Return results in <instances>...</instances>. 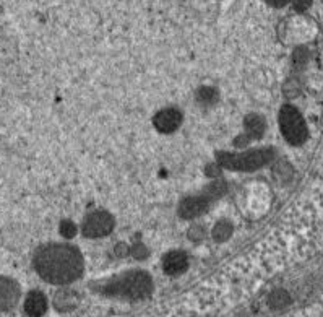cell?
<instances>
[{
	"instance_id": "cell-1",
	"label": "cell",
	"mask_w": 323,
	"mask_h": 317,
	"mask_svg": "<svg viewBox=\"0 0 323 317\" xmlns=\"http://www.w3.org/2000/svg\"><path fill=\"white\" fill-rule=\"evenodd\" d=\"M34 268L46 281L55 285L70 283L81 275L83 259L75 247L51 244L34 255Z\"/></svg>"
},
{
	"instance_id": "cell-2",
	"label": "cell",
	"mask_w": 323,
	"mask_h": 317,
	"mask_svg": "<svg viewBox=\"0 0 323 317\" xmlns=\"http://www.w3.org/2000/svg\"><path fill=\"white\" fill-rule=\"evenodd\" d=\"M151 278L145 272H128L116 280H112L106 291L112 296H120L127 299H141L151 293Z\"/></svg>"
},
{
	"instance_id": "cell-3",
	"label": "cell",
	"mask_w": 323,
	"mask_h": 317,
	"mask_svg": "<svg viewBox=\"0 0 323 317\" xmlns=\"http://www.w3.org/2000/svg\"><path fill=\"white\" fill-rule=\"evenodd\" d=\"M273 158V151L268 148L261 150H250L244 153H219L218 163L227 169L232 171H255Z\"/></svg>"
},
{
	"instance_id": "cell-4",
	"label": "cell",
	"mask_w": 323,
	"mask_h": 317,
	"mask_svg": "<svg viewBox=\"0 0 323 317\" xmlns=\"http://www.w3.org/2000/svg\"><path fill=\"white\" fill-rule=\"evenodd\" d=\"M279 129L291 145H302L307 140V125L294 106H283L279 111Z\"/></svg>"
},
{
	"instance_id": "cell-5",
	"label": "cell",
	"mask_w": 323,
	"mask_h": 317,
	"mask_svg": "<svg viewBox=\"0 0 323 317\" xmlns=\"http://www.w3.org/2000/svg\"><path fill=\"white\" fill-rule=\"evenodd\" d=\"M114 218L107 211H94L83 223V234L86 237H102L112 231Z\"/></svg>"
},
{
	"instance_id": "cell-6",
	"label": "cell",
	"mask_w": 323,
	"mask_h": 317,
	"mask_svg": "<svg viewBox=\"0 0 323 317\" xmlns=\"http://www.w3.org/2000/svg\"><path fill=\"white\" fill-rule=\"evenodd\" d=\"M210 195L203 194V195H192L187 197L180 202L179 205V215L185 218V220H192L200 216L203 211H206L208 205H210Z\"/></svg>"
},
{
	"instance_id": "cell-7",
	"label": "cell",
	"mask_w": 323,
	"mask_h": 317,
	"mask_svg": "<svg viewBox=\"0 0 323 317\" xmlns=\"http://www.w3.org/2000/svg\"><path fill=\"white\" fill-rule=\"evenodd\" d=\"M20 286L12 278L0 276V311H10L20 301Z\"/></svg>"
},
{
	"instance_id": "cell-8",
	"label": "cell",
	"mask_w": 323,
	"mask_h": 317,
	"mask_svg": "<svg viewBox=\"0 0 323 317\" xmlns=\"http://www.w3.org/2000/svg\"><path fill=\"white\" fill-rule=\"evenodd\" d=\"M180 122H182V114L174 108L163 109L161 112H158L156 117H154L156 129L159 132H164V133H170V132L177 130Z\"/></svg>"
},
{
	"instance_id": "cell-9",
	"label": "cell",
	"mask_w": 323,
	"mask_h": 317,
	"mask_svg": "<svg viewBox=\"0 0 323 317\" xmlns=\"http://www.w3.org/2000/svg\"><path fill=\"white\" fill-rule=\"evenodd\" d=\"M188 267V257L182 251H170L163 259V268L167 275H180L187 270Z\"/></svg>"
},
{
	"instance_id": "cell-10",
	"label": "cell",
	"mask_w": 323,
	"mask_h": 317,
	"mask_svg": "<svg viewBox=\"0 0 323 317\" xmlns=\"http://www.w3.org/2000/svg\"><path fill=\"white\" fill-rule=\"evenodd\" d=\"M47 311V299L41 291H31L24 299V312L31 317H41Z\"/></svg>"
},
{
	"instance_id": "cell-11",
	"label": "cell",
	"mask_w": 323,
	"mask_h": 317,
	"mask_svg": "<svg viewBox=\"0 0 323 317\" xmlns=\"http://www.w3.org/2000/svg\"><path fill=\"white\" fill-rule=\"evenodd\" d=\"M265 120L261 119V116H256V114H252L245 119V135L249 138H260L265 132Z\"/></svg>"
},
{
	"instance_id": "cell-12",
	"label": "cell",
	"mask_w": 323,
	"mask_h": 317,
	"mask_svg": "<svg viewBox=\"0 0 323 317\" xmlns=\"http://www.w3.org/2000/svg\"><path fill=\"white\" fill-rule=\"evenodd\" d=\"M231 234H232V225L227 221V220H221V221H218L214 225V228H213V237L216 239L218 242L226 241Z\"/></svg>"
},
{
	"instance_id": "cell-13",
	"label": "cell",
	"mask_w": 323,
	"mask_h": 317,
	"mask_svg": "<svg viewBox=\"0 0 323 317\" xmlns=\"http://www.w3.org/2000/svg\"><path fill=\"white\" fill-rule=\"evenodd\" d=\"M196 101L202 106H213L218 101V91L210 86H203L196 93Z\"/></svg>"
},
{
	"instance_id": "cell-14",
	"label": "cell",
	"mask_w": 323,
	"mask_h": 317,
	"mask_svg": "<svg viewBox=\"0 0 323 317\" xmlns=\"http://www.w3.org/2000/svg\"><path fill=\"white\" fill-rule=\"evenodd\" d=\"M59 231L63 237H73L75 233H77V226H75L72 221H62Z\"/></svg>"
},
{
	"instance_id": "cell-15",
	"label": "cell",
	"mask_w": 323,
	"mask_h": 317,
	"mask_svg": "<svg viewBox=\"0 0 323 317\" xmlns=\"http://www.w3.org/2000/svg\"><path fill=\"white\" fill-rule=\"evenodd\" d=\"M309 5H310V0H294V7L299 12H304Z\"/></svg>"
},
{
	"instance_id": "cell-16",
	"label": "cell",
	"mask_w": 323,
	"mask_h": 317,
	"mask_svg": "<svg viewBox=\"0 0 323 317\" xmlns=\"http://www.w3.org/2000/svg\"><path fill=\"white\" fill-rule=\"evenodd\" d=\"M146 254H148V251H146L143 246H135V247H133V255H135L137 259H143V257H146Z\"/></svg>"
},
{
	"instance_id": "cell-17",
	"label": "cell",
	"mask_w": 323,
	"mask_h": 317,
	"mask_svg": "<svg viewBox=\"0 0 323 317\" xmlns=\"http://www.w3.org/2000/svg\"><path fill=\"white\" fill-rule=\"evenodd\" d=\"M268 5H271V7H284L286 3H289L291 0H265Z\"/></svg>"
}]
</instances>
